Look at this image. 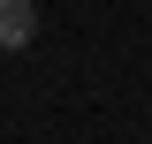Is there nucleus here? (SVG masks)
<instances>
[{"label":"nucleus","mask_w":152,"mask_h":144,"mask_svg":"<svg viewBox=\"0 0 152 144\" xmlns=\"http://www.w3.org/2000/svg\"><path fill=\"white\" fill-rule=\"evenodd\" d=\"M31 31H38V8L31 0H0V53H23Z\"/></svg>","instance_id":"f257e3e1"}]
</instances>
